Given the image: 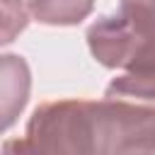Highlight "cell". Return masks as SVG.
I'll list each match as a JSON object with an SVG mask.
<instances>
[{"label": "cell", "mask_w": 155, "mask_h": 155, "mask_svg": "<svg viewBox=\"0 0 155 155\" xmlns=\"http://www.w3.org/2000/svg\"><path fill=\"white\" fill-rule=\"evenodd\" d=\"M119 15H124L138 31L155 34V0H121Z\"/></svg>", "instance_id": "cell-5"}, {"label": "cell", "mask_w": 155, "mask_h": 155, "mask_svg": "<svg viewBox=\"0 0 155 155\" xmlns=\"http://www.w3.org/2000/svg\"><path fill=\"white\" fill-rule=\"evenodd\" d=\"M29 68L22 56H2V128H10L17 114L27 104L29 94Z\"/></svg>", "instance_id": "cell-2"}, {"label": "cell", "mask_w": 155, "mask_h": 155, "mask_svg": "<svg viewBox=\"0 0 155 155\" xmlns=\"http://www.w3.org/2000/svg\"><path fill=\"white\" fill-rule=\"evenodd\" d=\"M121 155H155V148H145V150H128V153H121Z\"/></svg>", "instance_id": "cell-8"}, {"label": "cell", "mask_w": 155, "mask_h": 155, "mask_svg": "<svg viewBox=\"0 0 155 155\" xmlns=\"http://www.w3.org/2000/svg\"><path fill=\"white\" fill-rule=\"evenodd\" d=\"M104 97L155 104V73H121L107 85Z\"/></svg>", "instance_id": "cell-4"}, {"label": "cell", "mask_w": 155, "mask_h": 155, "mask_svg": "<svg viewBox=\"0 0 155 155\" xmlns=\"http://www.w3.org/2000/svg\"><path fill=\"white\" fill-rule=\"evenodd\" d=\"M87 46L104 68L155 73V34L138 31L124 15H104L87 27Z\"/></svg>", "instance_id": "cell-1"}, {"label": "cell", "mask_w": 155, "mask_h": 155, "mask_svg": "<svg viewBox=\"0 0 155 155\" xmlns=\"http://www.w3.org/2000/svg\"><path fill=\"white\" fill-rule=\"evenodd\" d=\"M29 15L39 24L75 27L90 17L94 0H24Z\"/></svg>", "instance_id": "cell-3"}, {"label": "cell", "mask_w": 155, "mask_h": 155, "mask_svg": "<svg viewBox=\"0 0 155 155\" xmlns=\"http://www.w3.org/2000/svg\"><path fill=\"white\" fill-rule=\"evenodd\" d=\"M2 12H5V22H2V44H10L15 39V34H19L27 22H29V10H24L22 0H2Z\"/></svg>", "instance_id": "cell-6"}, {"label": "cell", "mask_w": 155, "mask_h": 155, "mask_svg": "<svg viewBox=\"0 0 155 155\" xmlns=\"http://www.w3.org/2000/svg\"><path fill=\"white\" fill-rule=\"evenodd\" d=\"M2 155H31L24 138H7L2 143Z\"/></svg>", "instance_id": "cell-7"}]
</instances>
